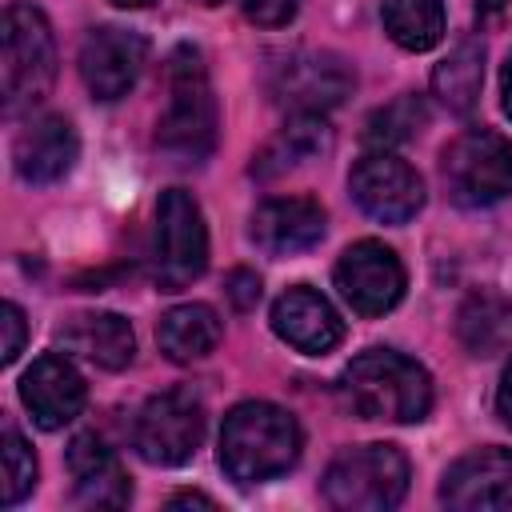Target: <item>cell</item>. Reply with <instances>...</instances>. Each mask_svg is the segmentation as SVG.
I'll list each match as a JSON object with an SVG mask.
<instances>
[{
	"label": "cell",
	"mask_w": 512,
	"mask_h": 512,
	"mask_svg": "<svg viewBox=\"0 0 512 512\" xmlns=\"http://www.w3.org/2000/svg\"><path fill=\"white\" fill-rule=\"evenodd\" d=\"M340 396L360 420L416 424L432 408V376L404 352L368 348L340 372Z\"/></svg>",
	"instance_id": "1"
},
{
	"label": "cell",
	"mask_w": 512,
	"mask_h": 512,
	"mask_svg": "<svg viewBox=\"0 0 512 512\" xmlns=\"http://www.w3.org/2000/svg\"><path fill=\"white\" fill-rule=\"evenodd\" d=\"M296 456H300V424L292 412L268 400H248L224 416L220 468L236 484L276 480L296 464Z\"/></svg>",
	"instance_id": "2"
},
{
	"label": "cell",
	"mask_w": 512,
	"mask_h": 512,
	"mask_svg": "<svg viewBox=\"0 0 512 512\" xmlns=\"http://www.w3.org/2000/svg\"><path fill=\"white\" fill-rule=\"evenodd\" d=\"M156 148L172 164H204L216 148V100L196 48H176L168 60V108L156 124Z\"/></svg>",
	"instance_id": "3"
},
{
	"label": "cell",
	"mask_w": 512,
	"mask_h": 512,
	"mask_svg": "<svg viewBox=\"0 0 512 512\" xmlns=\"http://www.w3.org/2000/svg\"><path fill=\"white\" fill-rule=\"evenodd\" d=\"M4 52H0V88H4V112L20 116L32 104H40L56 80V44L52 28L40 8L32 4H8L4 8Z\"/></svg>",
	"instance_id": "4"
},
{
	"label": "cell",
	"mask_w": 512,
	"mask_h": 512,
	"mask_svg": "<svg viewBox=\"0 0 512 512\" xmlns=\"http://www.w3.org/2000/svg\"><path fill=\"white\" fill-rule=\"evenodd\" d=\"M324 500L340 512H384L408 492V460L396 444L344 448L324 472Z\"/></svg>",
	"instance_id": "5"
},
{
	"label": "cell",
	"mask_w": 512,
	"mask_h": 512,
	"mask_svg": "<svg viewBox=\"0 0 512 512\" xmlns=\"http://www.w3.org/2000/svg\"><path fill=\"white\" fill-rule=\"evenodd\" d=\"M440 168L460 208H488L512 196V140L492 128H464L444 148Z\"/></svg>",
	"instance_id": "6"
},
{
	"label": "cell",
	"mask_w": 512,
	"mask_h": 512,
	"mask_svg": "<svg viewBox=\"0 0 512 512\" xmlns=\"http://www.w3.org/2000/svg\"><path fill=\"white\" fill-rule=\"evenodd\" d=\"M208 264V228L200 204L184 188L160 192L156 204V288L180 292Z\"/></svg>",
	"instance_id": "7"
},
{
	"label": "cell",
	"mask_w": 512,
	"mask_h": 512,
	"mask_svg": "<svg viewBox=\"0 0 512 512\" xmlns=\"http://www.w3.org/2000/svg\"><path fill=\"white\" fill-rule=\"evenodd\" d=\"M204 424H208L204 400L192 388H168V392H156L140 408L132 440L148 464L176 468L196 456V448L204 440Z\"/></svg>",
	"instance_id": "8"
},
{
	"label": "cell",
	"mask_w": 512,
	"mask_h": 512,
	"mask_svg": "<svg viewBox=\"0 0 512 512\" xmlns=\"http://www.w3.org/2000/svg\"><path fill=\"white\" fill-rule=\"evenodd\" d=\"M336 288L360 316H384L404 296V264L380 240H360L336 260Z\"/></svg>",
	"instance_id": "9"
},
{
	"label": "cell",
	"mask_w": 512,
	"mask_h": 512,
	"mask_svg": "<svg viewBox=\"0 0 512 512\" xmlns=\"http://www.w3.org/2000/svg\"><path fill=\"white\" fill-rule=\"evenodd\" d=\"M352 68L332 52H292L272 68L268 92L292 112H328L352 92Z\"/></svg>",
	"instance_id": "10"
},
{
	"label": "cell",
	"mask_w": 512,
	"mask_h": 512,
	"mask_svg": "<svg viewBox=\"0 0 512 512\" xmlns=\"http://www.w3.org/2000/svg\"><path fill=\"white\" fill-rule=\"evenodd\" d=\"M348 188H352V200L380 224H404L424 204V180L416 176V168L384 148L356 160Z\"/></svg>",
	"instance_id": "11"
},
{
	"label": "cell",
	"mask_w": 512,
	"mask_h": 512,
	"mask_svg": "<svg viewBox=\"0 0 512 512\" xmlns=\"http://www.w3.org/2000/svg\"><path fill=\"white\" fill-rule=\"evenodd\" d=\"M148 60V40L132 28H92L80 44V76L96 100H120L140 80V68Z\"/></svg>",
	"instance_id": "12"
},
{
	"label": "cell",
	"mask_w": 512,
	"mask_h": 512,
	"mask_svg": "<svg viewBox=\"0 0 512 512\" xmlns=\"http://www.w3.org/2000/svg\"><path fill=\"white\" fill-rule=\"evenodd\" d=\"M440 500L460 512L512 508V448H476L460 456L444 472Z\"/></svg>",
	"instance_id": "13"
},
{
	"label": "cell",
	"mask_w": 512,
	"mask_h": 512,
	"mask_svg": "<svg viewBox=\"0 0 512 512\" xmlns=\"http://www.w3.org/2000/svg\"><path fill=\"white\" fill-rule=\"evenodd\" d=\"M328 216L312 196H276L252 212V244L268 256H296L320 244Z\"/></svg>",
	"instance_id": "14"
},
{
	"label": "cell",
	"mask_w": 512,
	"mask_h": 512,
	"mask_svg": "<svg viewBox=\"0 0 512 512\" xmlns=\"http://www.w3.org/2000/svg\"><path fill=\"white\" fill-rule=\"evenodd\" d=\"M20 400L32 412V420L52 432V428H64L80 416V408L88 400V388H84V376L64 356L44 352L20 376Z\"/></svg>",
	"instance_id": "15"
},
{
	"label": "cell",
	"mask_w": 512,
	"mask_h": 512,
	"mask_svg": "<svg viewBox=\"0 0 512 512\" xmlns=\"http://www.w3.org/2000/svg\"><path fill=\"white\" fill-rule=\"evenodd\" d=\"M272 332L304 356H324L344 340V320L316 288L296 284L272 304Z\"/></svg>",
	"instance_id": "16"
},
{
	"label": "cell",
	"mask_w": 512,
	"mask_h": 512,
	"mask_svg": "<svg viewBox=\"0 0 512 512\" xmlns=\"http://www.w3.org/2000/svg\"><path fill=\"white\" fill-rule=\"evenodd\" d=\"M68 472H72L76 500L88 508H124L132 500L128 472L96 432H80L68 444Z\"/></svg>",
	"instance_id": "17"
},
{
	"label": "cell",
	"mask_w": 512,
	"mask_h": 512,
	"mask_svg": "<svg viewBox=\"0 0 512 512\" xmlns=\"http://www.w3.org/2000/svg\"><path fill=\"white\" fill-rule=\"evenodd\" d=\"M76 156H80V140H76V128L64 116H44V120L28 124L16 136V148H12L16 172L28 184H56V180H64L72 172Z\"/></svg>",
	"instance_id": "18"
},
{
	"label": "cell",
	"mask_w": 512,
	"mask_h": 512,
	"mask_svg": "<svg viewBox=\"0 0 512 512\" xmlns=\"http://www.w3.org/2000/svg\"><path fill=\"white\" fill-rule=\"evenodd\" d=\"M56 340L64 344V352L104 368V372H120L132 364L136 356V336H132V324L116 312H84V316H72Z\"/></svg>",
	"instance_id": "19"
},
{
	"label": "cell",
	"mask_w": 512,
	"mask_h": 512,
	"mask_svg": "<svg viewBox=\"0 0 512 512\" xmlns=\"http://www.w3.org/2000/svg\"><path fill=\"white\" fill-rule=\"evenodd\" d=\"M332 152V128L320 112H296L252 160V176L260 180H276L284 172H296L320 156Z\"/></svg>",
	"instance_id": "20"
},
{
	"label": "cell",
	"mask_w": 512,
	"mask_h": 512,
	"mask_svg": "<svg viewBox=\"0 0 512 512\" xmlns=\"http://www.w3.org/2000/svg\"><path fill=\"white\" fill-rule=\"evenodd\" d=\"M456 336L472 356H500L512 348V296L496 288L472 292L456 312Z\"/></svg>",
	"instance_id": "21"
},
{
	"label": "cell",
	"mask_w": 512,
	"mask_h": 512,
	"mask_svg": "<svg viewBox=\"0 0 512 512\" xmlns=\"http://www.w3.org/2000/svg\"><path fill=\"white\" fill-rule=\"evenodd\" d=\"M220 316L208 304H180L168 308L156 324V344L172 364H192L204 360L220 344Z\"/></svg>",
	"instance_id": "22"
},
{
	"label": "cell",
	"mask_w": 512,
	"mask_h": 512,
	"mask_svg": "<svg viewBox=\"0 0 512 512\" xmlns=\"http://www.w3.org/2000/svg\"><path fill=\"white\" fill-rule=\"evenodd\" d=\"M480 84H484V44L480 40H460L432 68V96L456 116H468L476 108Z\"/></svg>",
	"instance_id": "23"
},
{
	"label": "cell",
	"mask_w": 512,
	"mask_h": 512,
	"mask_svg": "<svg viewBox=\"0 0 512 512\" xmlns=\"http://www.w3.org/2000/svg\"><path fill=\"white\" fill-rule=\"evenodd\" d=\"M380 16H384V32L408 52H428L444 36L440 0H384Z\"/></svg>",
	"instance_id": "24"
},
{
	"label": "cell",
	"mask_w": 512,
	"mask_h": 512,
	"mask_svg": "<svg viewBox=\"0 0 512 512\" xmlns=\"http://www.w3.org/2000/svg\"><path fill=\"white\" fill-rule=\"evenodd\" d=\"M424 124H428V104H424L420 96L404 92V96H396L392 104H384V108H376V112L368 116L364 140L376 144V148H392V144L412 140Z\"/></svg>",
	"instance_id": "25"
},
{
	"label": "cell",
	"mask_w": 512,
	"mask_h": 512,
	"mask_svg": "<svg viewBox=\"0 0 512 512\" xmlns=\"http://www.w3.org/2000/svg\"><path fill=\"white\" fill-rule=\"evenodd\" d=\"M36 488V456L24 444L20 432H4V480H0V500L16 508L28 492Z\"/></svg>",
	"instance_id": "26"
},
{
	"label": "cell",
	"mask_w": 512,
	"mask_h": 512,
	"mask_svg": "<svg viewBox=\"0 0 512 512\" xmlns=\"http://www.w3.org/2000/svg\"><path fill=\"white\" fill-rule=\"evenodd\" d=\"M240 12L260 28H280L296 16V0H240Z\"/></svg>",
	"instance_id": "27"
},
{
	"label": "cell",
	"mask_w": 512,
	"mask_h": 512,
	"mask_svg": "<svg viewBox=\"0 0 512 512\" xmlns=\"http://www.w3.org/2000/svg\"><path fill=\"white\" fill-rule=\"evenodd\" d=\"M0 328H4V344H0V352H4V364H12V360L24 352V332H28L20 304L8 300V304L0 308Z\"/></svg>",
	"instance_id": "28"
},
{
	"label": "cell",
	"mask_w": 512,
	"mask_h": 512,
	"mask_svg": "<svg viewBox=\"0 0 512 512\" xmlns=\"http://www.w3.org/2000/svg\"><path fill=\"white\" fill-rule=\"evenodd\" d=\"M224 288H228V300H232L240 312L256 308V300H260V276L248 272V268H232L228 280H224Z\"/></svg>",
	"instance_id": "29"
},
{
	"label": "cell",
	"mask_w": 512,
	"mask_h": 512,
	"mask_svg": "<svg viewBox=\"0 0 512 512\" xmlns=\"http://www.w3.org/2000/svg\"><path fill=\"white\" fill-rule=\"evenodd\" d=\"M496 412H500V420L512 428V360H508V368H504V376H500V388H496Z\"/></svg>",
	"instance_id": "30"
},
{
	"label": "cell",
	"mask_w": 512,
	"mask_h": 512,
	"mask_svg": "<svg viewBox=\"0 0 512 512\" xmlns=\"http://www.w3.org/2000/svg\"><path fill=\"white\" fill-rule=\"evenodd\" d=\"M500 104H504V116L512 120V52H508V60L500 68Z\"/></svg>",
	"instance_id": "31"
},
{
	"label": "cell",
	"mask_w": 512,
	"mask_h": 512,
	"mask_svg": "<svg viewBox=\"0 0 512 512\" xmlns=\"http://www.w3.org/2000/svg\"><path fill=\"white\" fill-rule=\"evenodd\" d=\"M168 508H216V500H208L200 492H180V496L168 500Z\"/></svg>",
	"instance_id": "32"
},
{
	"label": "cell",
	"mask_w": 512,
	"mask_h": 512,
	"mask_svg": "<svg viewBox=\"0 0 512 512\" xmlns=\"http://www.w3.org/2000/svg\"><path fill=\"white\" fill-rule=\"evenodd\" d=\"M472 4H476V12H500L508 0H472Z\"/></svg>",
	"instance_id": "33"
},
{
	"label": "cell",
	"mask_w": 512,
	"mask_h": 512,
	"mask_svg": "<svg viewBox=\"0 0 512 512\" xmlns=\"http://www.w3.org/2000/svg\"><path fill=\"white\" fill-rule=\"evenodd\" d=\"M116 8H148V4H156V0H112Z\"/></svg>",
	"instance_id": "34"
},
{
	"label": "cell",
	"mask_w": 512,
	"mask_h": 512,
	"mask_svg": "<svg viewBox=\"0 0 512 512\" xmlns=\"http://www.w3.org/2000/svg\"><path fill=\"white\" fill-rule=\"evenodd\" d=\"M196 4H204V8H212V4H224V0H196Z\"/></svg>",
	"instance_id": "35"
}]
</instances>
